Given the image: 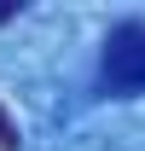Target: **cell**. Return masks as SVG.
I'll return each mask as SVG.
<instances>
[{
	"instance_id": "cell-1",
	"label": "cell",
	"mask_w": 145,
	"mask_h": 151,
	"mask_svg": "<svg viewBox=\"0 0 145 151\" xmlns=\"http://www.w3.org/2000/svg\"><path fill=\"white\" fill-rule=\"evenodd\" d=\"M99 93H110V99L145 93V18H122L105 35V52H99Z\"/></svg>"
},
{
	"instance_id": "cell-3",
	"label": "cell",
	"mask_w": 145,
	"mask_h": 151,
	"mask_svg": "<svg viewBox=\"0 0 145 151\" xmlns=\"http://www.w3.org/2000/svg\"><path fill=\"white\" fill-rule=\"evenodd\" d=\"M6 18H18V0H0V23Z\"/></svg>"
},
{
	"instance_id": "cell-2",
	"label": "cell",
	"mask_w": 145,
	"mask_h": 151,
	"mask_svg": "<svg viewBox=\"0 0 145 151\" xmlns=\"http://www.w3.org/2000/svg\"><path fill=\"white\" fill-rule=\"evenodd\" d=\"M0 151H18V128L6 122V111H0Z\"/></svg>"
}]
</instances>
